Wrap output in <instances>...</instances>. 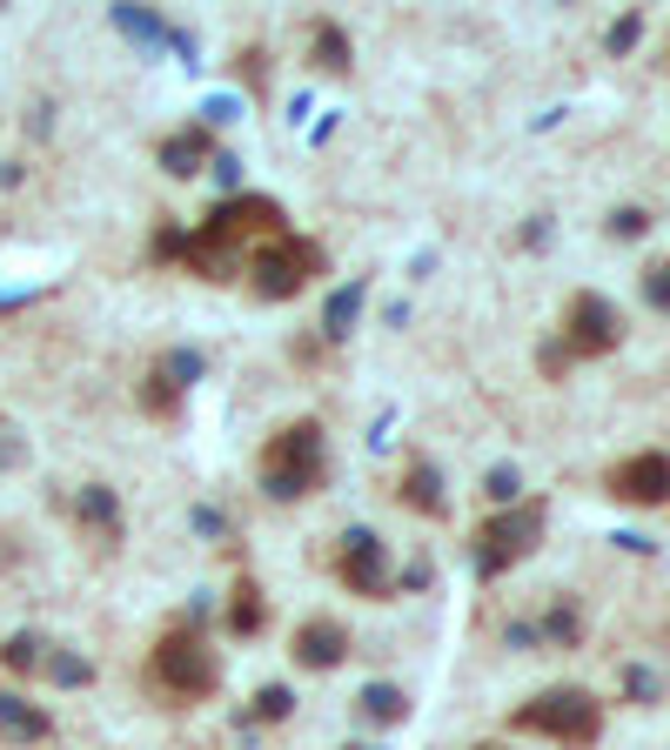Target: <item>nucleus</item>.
<instances>
[{
    "label": "nucleus",
    "instance_id": "nucleus-1",
    "mask_svg": "<svg viewBox=\"0 0 670 750\" xmlns=\"http://www.w3.org/2000/svg\"><path fill=\"white\" fill-rule=\"evenodd\" d=\"M248 235H282V208L275 202H262V195H235V202H221L215 215H208V228L202 235H154V256H182L202 282H228L235 275V248L248 241Z\"/></svg>",
    "mask_w": 670,
    "mask_h": 750
},
{
    "label": "nucleus",
    "instance_id": "nucleus-2",
    "mask_svg": "<svg viewBox=\"0 0 670 750\" xmlns=\"http://www.w3.org/2000/svg\"><path fill=\"white\" fill-rule=\"evenodd\" d=\"M322 469H328V449H322V423H309V415L289 423V430H275L269 449H262V482H269V496H282V503L309 496L322 482Z\"/></svg>",
    "mask_w": 670,
    "mask_h": 750
},
{
    "label": "nucleus",
    "instance_id": "nucleus-3",
    "mask_svg": "<svg viewBox=\"0 0 670 750\" xmlns=\"http://www.w3.org/2000/svg\"><path fill=\"white\" fill-rule=\"evenodd\" d=\"M154 684L175 697V704H195V697H208V691L221 684V663H215V650L202 643L195 623L168 630V637L154 643Z\"/></svg>",
    "mask_w": 670,
    "mask_h": 750
},
{
    "label": "nucleus",
    "instance_id": "nucleus-4",
    "mask_svg": "<svg viewBox=\"0 0 670 750\" xmlns=\"http://www.w3.org/2000/svg\"><path fill=\"white\" fill-rule=\"evenodd\" d=\"M328 269V256H322V241H309V235H275V241H262L256 248V295H269V302H289V295H302L309 289V275H322Z\"/></svg>",
    "mask_w": 670,
    "mask_h": 750
},
{
    "label": "nucleus",
    "instance_id": "nucleus-5",
    "mask_svg": "<svg viewBox=\"0 0 670 750\" xmlns=\"http://www.w3.org/2000/svg\"><path fill=\"white\" fill-rule=\"evenodd\" d=\"M597 724H604V710H597L591 691H550V697H537V704L517 710V730H543V737L576 743V750L597 743Z\"/></svg>",
    "mask_w": 670,
    "mask_h": 750
},
{
    "label": "nucleus",
    "instance_id": "nucleus-6",
    "mask_svg": "<svg viewBox=\"0 0 670 750\" xmlns=\"http://www.w3.org/2000/svg\"><path fill=\"white\" fill-rule=\"evenodd\" d=\"M537 543H543V503H517V510H502V517H489L476 530V569L496 576V569L523 563Z\"/></svg>",
    "mask_w": 670,
    "mask_h": 750
},
{
    "label": "nucleus",
    "instance_id": "nucleus-7",
    "mask_svg": "<svg viewBox=\"0 0 670 750\" xmlns=\"http://www.w3.org/2000/svg\"><path fill=\"white\" fill-rule=\"evenodd\" d=\"M563 328H570V336H563V356H604V349H617V336H624V322H617V308H610L604 295H576Z\"/></svg>",
    "mask_w": 670,
    "mask_h": 750
},
{
    "label": "nucleus",
    "instance_id": "nucleus-8",
    "mask_svg": "<svg viewBox=\"0 0 670 750\" xmlns=\"http://www.w3.org/2000/svg\"><path fill=\"white\" fill-rule=\"evenodd\" d=\"M335 576H343L356 597H382V590H389V556H382V543H376L369 530H349L343 543H335Z\"/></svg>",
    "mask_w": 670,
    "mask_h": 750
},
{
    "label": "nucleus",
    "instance_id": "nucleus-9",
    "mask_svg": "<svg viewBox=\"0 0 670 750\" xmlns=\"http://www.w3.org/2000/svg\"><path fill=\"white\" fill-rule=\"evenodd\" d=\"M610 496H617V503H670V456L644 449V456L617 463L610 469Z\"/></svg>",
    "mask_w": 670,
    "mask_h": 750
},
{
    "label": "nucleus",
    "instance_id": "nucleus-10",
    "mask_svg": "<svg viewBox=\"0 0 670 750\" xmlns=\"http://www.w3.org/2000/svg\"><path fill=\"white\" fill-rule=\"evenodd\" d=\"M343 623H328V617H315V623H302L295 630V663H309V671H328V663H343Z\"/></svg>",
    "mask_w": 670,
    "mask_h": 750
},
{
    "label": "nucleus",
    "instance_id": "nucleus-11",
    "mask_svg": "<svg viewBox=\"0 0 670 750\" xmlns=\"http://www.w3.org/2000/svg\"><path fill=\"white\" fill-rule=\"evenodd\" d=\"M402 503L423 510V517H443V476H436L430 463H415V469L402 476Z\"/></svg>",
    "mask_w": 670,
    "mask_h": 750
},
{
    "label": "nucleus",
    "instance_id": "nucleus-12",
    "mask_svg": "<svg viewBox=\"0 0 670 750\" xmlns=\"http://www.w3.org/2000/svg\"><path fill=\"white\" fill-rule=\"evenodd\" d=\"M0 737L34 743V737H47V717H41V710H28L21 697H0Z\"/></svg>",
    "mask_w": 670,
    "mask_h": 750
},
{
    "label": "nucleus",
    "instance_id": "nucleus-13",
    "mask_svg": "<svg viewBox=\"0 0 670 750\" xmlns=\"http://www.w3.org/2000/svg\"><path fill=\"white\" fill-rule=\"evenodd\" d=\"M208 154V134L202 128H188V134H175V141H161V161H168V175H195V161Z\"/></svg>",
    "mask_w": 670,
    "mask_h": 750
},
{
    "label": "nucleus",
    "instance_id": "nucleus-14",
    "mask_svg": "<svg viewBox=\"0 0 670 750\" xmlns=\"http://www.w3.org/2000/svg\"><path fill=\"white\" fill-rule=\"evenodd\" d=\"M228 623L235 630H262V597H256V583H235V604H228Z\"/></svg>",
    "mask_w": 670,
    "mask_h": 750
},
{
    "label": "nucleus",
    "instance_id": "nucleus-15",
    "mask_svg": "<svg viewBox=\"0 0 670 750\" xmlns=\"http://www.w3.org/2000/svg\"><path fill=\"white\" fill-rule=\"evenodd\" d=\"M315 61H322V67H335V74H343V67H349V34L322 21V28H315Z\"/></svg>",
    "mask_w": 670,
    "mask_h": 750
},
{
    "label": "nucleus",
    "instance_id": "nucleus-16",
    "mask_svg": "<svg viewBox=\"0 0 670 750\" xmlns=\"http://www.w3.org/2000/svg\"><path fill=\"white\" fill-rule=\"evenodd\" d=\"M80 510H88V523H95L101 536H121V510L108 503V489H88V496H80Z\"/></svg>",
    "mask_w": 670,
    "mask_h": 750
},
{
    "label": "nucleus",
    "instance_id": "nucleus-17",
    "mask_svg": "<svg viewBox=\"0 0 670 750\" xmlns=\"http://www.w3.org/2000/svg\"><path fill=\"white\" fill-rule=\"evenodd\" d=\"M363 717H382V724H396V717H402V697L376 684V691H363Z\"/></svg>",
    "mask_w": 670,
    "mask_h": 750
},
{
    "label": "nucleus",
    "instance_id": "nucleus-18",
    "mask_svg": "<svg viewBox=\"0 0 670 750\" xmlns=\"http://www.w3.org/2000/svg\"><path fill=\"white\" fill-rule=\"evenodd\" d=\"M644 302L650 308H670V262H650L644 269Z\"/></svg>",
    "mask_w": 670,
    "mask_h": 750
},
{
    "label": "nucleus",
    "instance_id": "nucleus-19",
    "mask_svg": "<svg viewBox=\"0 0 670 750\" xmlns=\"http://www.w3.org/2000/svg\"><path fill=\"white\" fill-rule=\"evenodd\" d=\"M47 677L54 684H88V663L80 656H47Z\"/></svg>",
    "mask_w": 670,
    "mask_h": 750
},
{
    "label": "nucleus",
    "instance_id": "nucleus-20",
    "mask_svg": "<svg viewBox=\"0 0 670 750\" xmlns=\"http://www.w3.org/2000/svg\"><path fill=\"white\" fill-rule=\"evenodd\" d=\"M34 650H41V643H34V637H14V643H8V650H0V656H8V663H14V671H34V663H41V656H34Z\"/></svg>",
    "mask_w": 670,
    "mask_h": 750
},
{
    "label": "nucleus",
    "instance_id": "nucleus-21",
    "mask_svg": "<svg viewBox=\"0 0 670 750\" xmlns=\"http://www.w3.org/2000/svg\"><path fill=\"white\" fill-rule=\"evenodd\" d=\"M637 34H644V21H637V14H624V21L610 28V54H624V47H637Z\"/></svg>",
    "mask_w": 670,
    "mask_h": 750
},
{
    "label": "nucleus",
    "instance_id": "nucleus-22",
    "mask_svg": "<svg viewBox=\"0 0 670 750\" xmlns=\"http://www.w3.org/2000/svg\"><path fill=\"white\" fill-rule=\"evenodd\" d=\"M644 228H650L644 208H617V215H610V235H644Z\"/></svg>",
    "mask_w": 670,
    "mask_h": 750
},
{
    "label": "nucleus",
    "instance_id": "nucleus-23",
    "mask_svg": "<svg viewBox=\"0 0 670 750\" xmlns=\"http://www.w3.org/2000/svg\"><path fill=\"white\" fill-rule=\"evenodd\" d=\"M356 302H363V289H343V295H335V308H328V322H335V336H343V322L356 315Z\"/></svg>",
    "mask_w": 670,
    "mask_h": 750
},
{
    "label": "nucleus",
    "instance_id": "nucleus-24",
    "mask_svg": "<svg viewBox=\"0 0 670 750\" xmlns=\"http://www.w3.org/2000/svg\"><path fill=\"white\" fill-rule=\"evenodd\" d=\"M289 704H295L289 691H262V697H256V710H262V717H289Z\"/></svg>",
    "mask_w": 670,
    "mask_h": 750
},
{
    "label": "nucleus",
    "instance_id": "nucleus-25",
    "mask_svg": "<svg viewBox=\"0 0 670 750\" xmlns=\"http://www.w3.org/2000/svg\"><path fill=\"white\" fill-rule=\"evenodd\" d=\"M489 496H496V503H510V496H517V469H496L489 476Z\"/></svg>",
    "mask_w": 670,
    "mask_h": 750
},
{
    "label": "nucleus",
    "instance_id": "nucleus-26",
    "mask_svg": "<svg viewBox=\"0 0 670 750\" xmlns=\"http://www.w3.org/2000/svg\"><path fill=\"white\" fill-rule=\"evenodd\" d=\"M543 630H550L556 643H570V637H576V617H570V610H550V623H543Z\"/></svg>",
    "mask_w": 670,
    "mask_h": 750
},
{
    "label": "nucleus",
    "instance_id": "nucleus-27",
    "mask_svg": "<svg viewBox=\"0 0 670 750\" xmlns=\"http://www.w3.org/2000/svg\"><path fill=\"white\" fill-rule=\"evenodd\" d=\"M476 750H502V743H476Z\"/></svg>",
    "mask_w": 670,
    "mask_h": 750
}]
</instances>
